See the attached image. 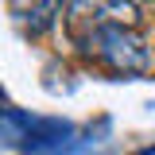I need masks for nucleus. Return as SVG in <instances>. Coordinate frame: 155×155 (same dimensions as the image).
<instances>
[{
  "instance_id": "obj_1",
  "label": "nucleus",
  "mask_w": 155,
  "mask_h": 155,
  "mask_svg": "<svg viewBox=\"0 0 155 155\" xmlns=\"http://www.w3.org/2000/svg\"><path fill=\"white\" fill-rule=\"evenodd\" d=\"M89 43L97 47V54L105 58V66L116 70V74H147V66H151L147 43L136 35L132 27H113V23H105V27L93 31Z\"/></svg>"
},
{
  "instance_id": "obj_2",
  "label": "nucleus",
  "mask_w": 155,
  "mask_h": 155,
  "mask_svg": "<svg viewBox=\"0 0 155 155\" xmlns=\"http://www.w3.org/2000/svg\"><path fill=\"white\" fill-rule=\"evenodd\" d=\"M101 12H109V23L113 27H132L136 19H140V8L136 4H105Z\"/></svg>"
},
{
  "instance_id": "obj_3",
  "label": "nucleus",
  "mask_w": 155,
  "mask_h": 155,
  "mask_svg": "<svg viewBox=\"0 0 155 155\" xmlns=\"http://www.w3.org/2000/svg\"><path fill=\"white\" fill-rule=\"evenodd\" d=\"M140 155H155V147H147V151H140Z\"/></svg>"
}]
</instances>
